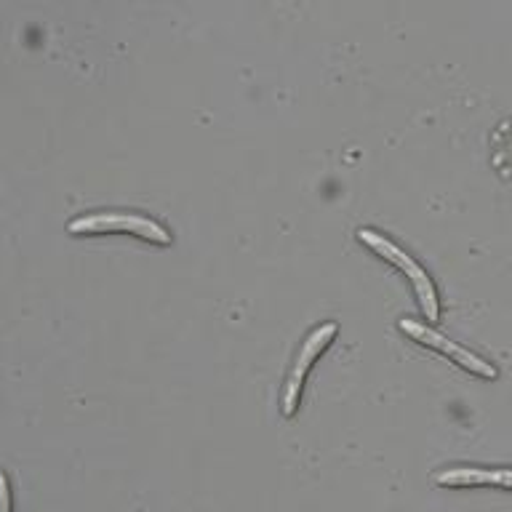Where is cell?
I'll return each instance as SVG.
<instances>
[{"label":"cell","mask_w":512,"mask_h":512,"mask_svg":"<svg viewBox=\"0 0 512 512\" xmlns=\"http://www.w3.org/2000/svg\"><path fill=\"white\" fill-rule=\"evenodd\" d=\"M0 512H11V486L6 472H0Z\"/></svg>","instance_id":"obj_6"},{"label":"cell","mask_w":512,"mask_h":512,"mask_svg":"<svg viewBox=\"0 0 512 512\" xmlns=\"http://www.w3.org/2000/svg\"><path fill=\"white\" fill-rule=\"evenodd\" d=\"M336 331H339L336 323H323V326L312 328L310 336L304 339L302 350H299V355H296L294 368H291V376H288L286 387H283V416H288V419L299 411L304 379H307V374H310L315 358H318L320 352L326 350L328 344L334 342Z\"/></svg>","instance_id":"obj_3"},{"label":"cell","mask_w":512,"mask_h":512,"mask_svg":"<svg viewBox=\"0 0 512 512\" xmlns=\"http://www.w3.org/2000/svg\"><path fill=\"white\" fill-rule=\"evenodd\" d=\"M398 328L403 331V334L411 336L414 342L443 352L446 358H451L454 363H459L462 368H467L470 374H478V376H483V379H496V376H499V371H496V368L491 366L486 358H480V355H475V352L464 350V347H459V344L451 342V339H446V336L438 334V331H432V328L422 326V323H416V320H408V318L400 320Z\"/></svg>","instance_id":"obj_4"},{"label":"cell","mask_w":512,"mask_h":512,"mask_svg":"<svg viewBox=\"0 0 512 512\" xmlns=\"http://www.w3.org/2000/svg\"><path fill=\"white\" fill-rule=\"evenodd\" d=\"M358 240L363 243V246L371 248L376 256H382L384 262L395 264V267H398V270L403 272L411 283H414L416 299H419V304H422L427 320L440 318V302H438V291H435V283H432L430 275H427V272H424L422 267H419V264H416L406 251H403V248H398L390 238H384V235L368 230V227H363V230L358 232Z\"/></svg>","instance_id":"obj_1"},{"label":"cell","mask_w":512,"mask_h":512,"mask_svg":"<svg viewBox=\"0 0 512 512\" xmlns=\"http://www.w3.org/2000/svg\"><path fill=\"white\" fill-rule=\"evenodd\" d=\"M435 483L443 488L496 486L512 491V470L510 467H446L435 472Z\"/></svg>","instance_id":"obj_5"},{"label":"cell","mask_w":512,"mask_h":512,"mask_svg":"<svg viewBox=\"0 0 512 512\" xmlns=\"http://www.w3.org/2000/svg\"><path fill=\"white\" fill-rule=\"evenodd\" d=\"M70 235H104V232H128L155 246H171V232L155 219L139 214H86L67 224Z\"/></svg>","instance_id":"obj_2"}]
</instances>
